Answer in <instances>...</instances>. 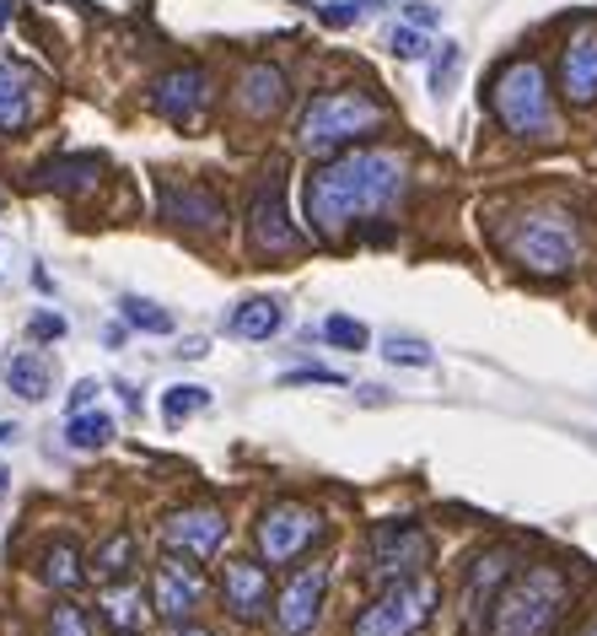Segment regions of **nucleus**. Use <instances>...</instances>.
<instances>
[{
	"instance_id": "f257e3e1",
	"label": "nucleus",
	"mask_w": 597,
	"mask_h": 636,
	"mask_svg": "<svg viewBox=\"0 0 597 636\" xmlns=\"http://www.w3.org/2000/svg\"><path fill=\"white\" fill-rule=\"evenodd\" d=\"M404 189H409V163L398 152H388V146L345 152L307 178V227L334 243L360 221L394 211Z\"/></svg>"
},
{
	"instance_id": "f03ea898",
	"label": "nucleus",
	"mask_w": 597,
	"mask_h": 636,
	"mask_svg": "<svg viewBox=\"0 0 597 636\" xmlns=\"http://www.w3.org/2000/svg\"><path fill=\"white\" fill-rule=\"evenodd\" d=\"M570 598V583L559 566H527L512 572V583L501 588L490 609V636H549Z\"/></svg>"
},
{
	"instance_id": "7ed1b4c3",
	"label": "nucleus",
	"mask_w": 597,
	"mask_h": 636,
	"mask_svg": "<svg viewBox=\"0 0 597 636\" xmlns=\"http://www.w3.org/2000/svg\"><path fill=\"white\" fill-rule=\"evenodd\" d=\"M490 108L501 129H512L517 140H555V103H549V76L538 60H512L495 86H490Z\"/></svg>"
},
{
	"instance_id": "20e7f679",
	"label": "nucleus",
	"mask_w": 597,
	"mask_h": 636,
	"mask_svg": "<svg viewBox=\"0 0 597 636\" xmlns=\"http://www.w3.org/2000/svg\"><path fill=\"white\" fill-rule=\"evenodd\" d=\"M383 119H388V108H383L371 92L339 86V92H323V97H313V103L302 108L296 140H302L307 152H339V146H350L360 135L383 129Z\"/></svg>"
},
{
	"instance_id": "39448f33",
	"label": "nucleus",
	"mask_w": 597,
	"mask_h": 636,
	"mask_svg": "<svg viewBox=\"0 0 597 636\" xmlns=\"http://www.w3.org/2000/svg\"><path fill=\"white\" fill-rule=\"evenodd\" d=\"M506 254L533 275H570L582 259V227L565 211H527L506 232Z\"/></svg>"
},
{
	"instance_id": "423d86ee",
	"label": "nucleus",
	"mask_w": 597,
	"mask_h": 636,
	"mask_svg": "<svg viewBox=\"0 0 597 636\" xmlns=\"http://www.w3.org/2000/svg\"><path fill=\"white\" fill-rule=\"evenodd\" d=\"M248 243H253V254L264 259L302 254V243H307V232L285 216V163L280 157L264 168L253 200H248Z\"/></svg>"
},
{
	"instance_id": "0eeeda50",
	"label": "nucleus",
	"mask_w": 597,
	"mask_h": 636,
	"mask_svg": "<svg viewBox=\"0 0 597 636\" xmlns=\"http://www.w3.org/2000/svg\"><path fill=\"white\" fill-rule=\"evenodd\" d=\"M431 561V534L415 523V518H388L371 529V545H366V577L377 588H394V583H409L420 577Z\"/></svg>"
},
{
	"instance_id": "6e6552de",
	"label": "nucleus",
	"mask_w": 597,
	"mask_h": 636,
	"mask_svg": "<svg viewBox=\"0 0 597 636\" xmlns=\"http://www.w3.org/2000/svg\"><path fill=\"white\" fill-rule=\"evenodd\" d=\"M437 604H441V588L431 583V577L394 583V588H383V594L360 609L350 636H415L426 621H431Z\"/></svg>"
},
{
	"instance_id": "1a4fd4ad",
	"label": "nucleus",
	"mask_w": 597,
	"mask_h": 636,
	"mask_svg": "<svg viewBox=\"0 0 597 636\" xmlns=\"http://www.w3.org/2000/svg\"><path fill=\"white\" fill-rule=\"evenodd\" d=\"M318 534H323V518L307 508V502H291V497H285V502H270V508L259 512V555H264L270 566L296 561Z\"/></svg>"
},
{
	"instance_id": "9d476101",
	"label": "nucleus",
	"mask_w": 597,
	"mask_h": 636,
	"mask_svg": "<svg viewBox=\"0 0 597 636\" xmlns=\"http://www.w3.org/2000/svg\"><path fill=\"white\" fill-rule=\"evenodd\" d=\"M151 609H157L167 626H184L189 615H195L199 604H205V577H199L195 561H184V555H161L157 566H151Z\"/></svg>"
},
{
	"instance_id": "9b49d317",
	"label": "nucleus",
	"mask_w": 597,
	"mask_h": 636,
	"mask_svg": "<svg viewBox=\"0 0 597 636\" xmlns=\"http://www.w3.org/2000/svg\"><path fill=\"white\" fill-rule=\"evenodd\" d=\"M517 572V551H506V545H495V551H484L469 561V577H463V598H458V609H463V632L479 636L484 632V609H495V598L506 588V577Z\"/></svg>"
},
{
	"instance_id": "f8f14e48",
	"label": "nucleus",
	"mask_w": 597,
	"mask_h": 636,
	"mask_svg": "<svg viewBox=\"0 0 597 636\" xmlns=\"http://www.w3.org/2000/svg\"><path fill=\"white\" fill-rule=\"evenodd\" d=\"M323 594H328V566H323V561L302 566V572H291L285 588L275 594V632L280 636H307L313 626H318Z\"/></svg>"
},
{
	"instance_id": "ddd939ff",
	"label": "nucleus",
	"mask_w": 597,
	"mask_h": 636,
	"mask_svg": "<svg viewBox=\"0 0 597 636\" xmlns=\"http://www.w3.org/2000/svg\"><path fill=\"white\" fill-rule=\"evenodd\" d=\"M151 108L167 125H199L210 108V76L205 65H172L167 76L151 82Z\"/></svg>"
},
{
	"instance_id": "4468645a",
	"label": "nucleus",
	"mask_w": 597,
	"mask_h": 636,
	"mask_svg": "<svg viewBox=\"0 0 597 636\" xmlns=\"http://www.w3.org/2000/svg\"><path fill=\"white\" fill-rule=\"evenodd\" d=\"M161 540H167V551H184L205 561V555L221 551V540H227V512L221 508H178L161 518Z\"/></svg>"
},
{
	"instance_id": "2eb2a0df",
	"label": "nucleus",
	"mask_w": 597,
	"mask_h": 636,
	"mask_svg": "<svg viewBox=\"0 0 597 636\" xmlns=\"http://www.w3.org/2000/svg\"><path fill=\"white\" fill-rule=\"evenodd\" d=\"M559 92L570 108H593L597 103V28L570 33V43L559 49Z\"/></svg>"
},
{
	"instance_id": "dca6fc26",
	"label": "nucleus",
	"mask_w": 597,
	"mask_h": 636,
	"mask_svg": "<svg viewBox=\"0 0 597 636\" xmlns=\"http://www.w3.org/2000/svg\"><path fill=\"white\" fill-rule=\"evenodd\" d=\"M39 108V71L0 54V135H22Z\"/></svg>"
},
{
	"instance_id": "f3484780",
	"label": "nucleus",
	"mask_w": 597,
	"mask_h": 636,
	"mask_svg": "<svg viewBox=\"0 0 597 636\" xmlns=\"http://www.w3.org/2000/svg\"><path fill=\"white\" fill-rule=\"evenodd\" d=\"M161 216L189 227V232H216L227 206L210 189H199V184H161Z\"/></svg>"
},
{
	"instance_id": "a211bd4d",
	"label": "nucleus",
	"mask_w": 597,
	"mask_h": 636,
	"mask_svg": "<svg viewBox=\"0 0 597 636\" xmlns=\"http://www.w3.org/2000/svg\"><path fill=\"white\" fill-rule=\"evenodd\" d=\"M221 594H227L238 621H259L264 604H270V566H259V561H227Z\"/></svg>"
},
{
	"instance_id": "6ab92c4d",
	"label": "nucleus",
	"mask_w": 597,
	"mask_h": 636,
	"mask_svg": "<svg viewBox=\"0 0 597 636\" xmlns=\"http://www.w3.org/2000/svg\"><path fill=\"white\" fill-rule=\"evenodd\" d=\"M285 97H291V86H285V71L280 65H248L238 82V108L248 119H275L280 108H285Z\"/></svg>"
},
{
	"instance_id": "aec40b11",
	"label": "nucleus",
	"mask_w": 597,
	"mask_h": 636,
	"mask_svg": "<svg viewBox=\"0 0 597 636\" xmlns=\"http://www.w3.org/2000/svg\"><path fill=\"white\" fill-rule=\"evenodd\" d=\"M146 604H151V594H140V583H103V621L114 626L119 636H135L140 626H146Z\"/></svg>"
},
{
	"instance_id": "412c9836",
	"label": "nucleus",
	"mask_w": 597,
	"mask_h": 636,
	"mask_svg": "<svg viewBox=\"0 0 597 636\" xmlns=\"http://www.w3.org/2000/svg\"><path fill=\"white\" fill-rule=\"evenodd\" d=\"M135 555H140V540H135L129 529H119V534H108V540L92 551L86 566H92V577H97V583H124V577L135 572Z\"/></svg>"
},
{
	"instance_id": "4be33fe9",
	"label": "nucleus",
	"mask_w": 597,
	"mask_h": 636,
	"mask_svg": "<svg viewBox=\"0 0 597 636\" xmlns=\"http://www.w3.org/2000/svg\"><path fill=\"white\" fill-rule=\"evenodd\" d=\"M238 340H270V335H280L285 330V302L280 298H248L232 313V324H227Z\"/></svg>"
},
{
	"instance_id": "5701e85b",
	"label": "nucleus",
	"mask_w": 597,
	"mask_h": 636,
	"mask_svg": "<svg viewBox=\"0 0 597 636\" xmlns=\"http://www.w3.org/2000/svg\"><path fill=\"white\" fill-rule=\"evenodd\" d=\"M6 383L22 394V399H49V388H54V367H49V356L39 351H17L11 362H6Z\"/></svg>"
},
{
	"instance_id": "b1692460",
	"label": "nucleus",
	"mask_w": 597,
	"mask_h": 636,
	"mask_svg": "<svg viewBox=\"0 0 597 636\" xmlns=\"http://www.w3.org/2000/svg\"><path fill=\"white\" fill-rule=\"evenodd\" d=\"M86 577H92V566H81V551L71 545V540H54V545L43 551V583H49V588L76 594Z\"/></svg>"
},
{
	"instance_id": "393cba45",
	"label": "nucleus",
	"mask_w": 597,
	"mask_h": 636,
	"mask_svg": "<svg viewBox=\"0 0 597 636\" xmlns=\"http://www.w3.org/2000/svg\"><path fill=\"white\" fill-rule=\"evenodd\" d=\"M103 178V157H60V163H49L43 168V189H60V195H81V189H92Z\"/></svg>"
},
{
	"instance_id": "a878e982",
	"label": "nucleus",
	"mask_w": 597,
	"mask_h": 636,
	"mask_svg": "<svg viewBox=\"0 0 597 636\" xmlns=\"http://www.w3.org/2000/svg\"><path fill=\"white\" fill-rule=\"evenodd\" d=\"M65 442H71L76 453L108 448V442H114V416H108V410H76V416L65 421Z\"/></svg>"
},
{
	"instance_id": "bb28decb",
	"label": "nucleus",
	"mask_w": 597,
	"mask_h": 636,
	"mask_svg": "<svg viewBox=\"0 0 597 636\" xmlns=\"http://www.w3.org/2000/svg\"><path fill=\"white\" fill-rule=\"evenodd\" d=\"M119 313H124V324H129V330H140V335H172V313H167V307H157V302L124 298Z\"/></svg>"
},
{
	"instance_id": "cd10ccee",
	"label": "nucleus",
	"mask_w": 597,
	"mask_h": 636,
	"mask_svg": "<svg viewBox=\"0 0 597 636\" xmlns=\"http://www.w3.org/2000/svg\"><path fill=\"white\" fill-rule=\"evenodd\" d=\"M323 340H328L334 351H366V345H371V330H366L360 319H350V313H334V319L323 324Z\"/></svg>"
},
{
	"instance_id": "c85d7f7f",
	"label": "nucleus",
	"mask_w": 597,
	"mask_h": 636,
	"mask_svg": "<svg viewBox=\"0 0 597 636\" xmlns=\"http://www.w3.org/2000/svg\"><path fill=\"white\" fill-rule=\"evenodd\" d=\"M210 405V394L205 388H195V383H184V388H167V399H161V416H167V426L189 421V416H199Z\"/></svg>"
},
{
	"instance_id": "c756f323",
	"label": "nucleus",
	"mask_w": 597,
	"mask_h": 636,
	"mask_svg": "<svg viewBox=\"0 0 597 636\" xmlns=\"http://www.w3.org/2000/svg\"><path fill=\"white\" fill-rule=\"evenodd\" d=\"M49 636H92V621H86V609L81 604H54L49 609Z\"/></svg>"
},
{
	"instance_id": "7c9ffc66",
	"label": "nucleus",
	"mask_w": 597,
	"mask_h": 636,
	"mask_svg": "<svg viewBox=\"0 0 597 636\" xmlns=\"http://www.w3.org/2000/svg\"><path fill=\"white\" fill-rule=\"evenodd\" d=\"M383 356H388L394 367H431V362H437L431 345H420V340H398V335L383 345Z\"/></svg>"
},
{
	"instance_id": "2f4dec72",
	"label": "nucleus",
	"mask_w": 597,
	"mask_h": 636,
	"mask_svg": "<svg viewBox=\"0 0 597 636\" xmlns=\"http://www.w3.org/2000/svg\"><path fill=\"white\" fill-rule=\"evenodd\" d=\"M394 54L398 60H426V33H420V28H415V22H409V28H394Z\"/></svg>"
},
{
	"instance_id": "473e14b6",
	"label": "nucleus",
	"mask_w": 597,
	"mask_h": 636,
	"mask_svg": "<svg viewBox=\"0 0 597 636\" xmlns=\"http://www.w3.org/2000/svg\"><path fill=\"white\" fill-rule=\"evenodd\" d=\"M285 388H302V383H323V388H345L339 373H328V367H296V373H285Z\"/></svg>"
},
{
	"instance_id": "72a5a7b5",
	"label": "nucleus",
	"mask_w": 597,
	"mask_h": 636,
	"mask_svg": "<svg viewBox=\"0 0 597 636\" xmlns=\"http://www.w3.org/2000/svg\"><path fill=\"white\" fill-rule=\"evenodd\" d=\"M458 60H463V54H458V43H441V54H437V60H431V86H437V92H441V86H447V82H452V71H458Z\"/></svg>"
},
{
	"instance_id": "f704fd0d",
	"label": "nucleus",
	"mask_w": 597,
	"mask_h": 636,
	"mask_svg": "<svg viewBox=\"0 0 597 636\" xmlns=\"http://www.w3.org/2000/svg\"><path fill=\"white\" fill-rule=\"evenodd\" d=\"M28 330H33V340H60L65 335V319H60V313H39Z\"/></svg>"
},
{
	"instance_id": "c9c22d12",
	"label": "nucleus",
	"mask_w": 597,
	"mask_h": 636,
	"mask_svg": "<svg viewBox=\"0 0 597 636\" xmlns=\"http://www.w3.org/2000/svg\"><path fill=\"white\" fill-rule=\"evenodd\" d=\"M92 399H97V383L81 378L76 388H71V416H76V410H92Z\"/></svg>"
},
{
	"instance_id": "e433bc0d",
	"label": "nucleus",
	"mask_w": 597,
	"mask_h": 636,
	"mask_svg": "<svg viewBox=\"0 0 597 636\" xmlns=\"http://www.w3.org/2000/svg\"><path fill=\"white\" fill-rule=\"evenodd\" d=\"M409 22H415V28H431L437 11H431V6H409Z\"/></svg>"
},
{
	"instance_id": "4c0bfd02",
	"label": "nucleus",
	"mask_w": 597,
	"mask_h": 636,
	"mask_svg": "<svg viewBox=\"0 0 597 636\" xmlns=\"http://www.w3.org/2000/svg\"><path fill=\"white\" fill-rule=\"evenodd\" d=\"M172 636H210V632H205V626H189V621H184V626H172Z\"/></svg>"
},
{
	"instance_id": "58836bf2",
	"label": "nucleus",
	"mask_w": 597,
	"mask_h": 636,
	"mask_svg": "<svg viewBox=\"0 0 597 636\" xmlns=\"http://www.w3.org/2000/svg\"><path fill=\"white\" fill-rule=\"evenodd\" d=\"M11 437H17V426H11V421H0V442H11Z\"/></svg>"
},
{
	"instance_id": "ea45409f",
	"label": "nucleus",
	"mask_w": 597,
	"mask_h": 636,
	"mask_svg": "<svg viewBox=\"0 0 597 636\" xmlns=\"http://www.w3.org/2000/svg\"><path fill=\"white\" fill-rule=\"evenodd\" d=\"M6 486H11V469L0 465V497H6Z\"/></svg>"
},
{
	"instance_id": "a19ab883",
	"label": "nucleus",
	"mask_w": 597,
	"mask_h": 636,
	"mask_svg": "<svg viewBox=\"0 0 597 636\" xmlns=\"http://www.w3.org/2000/svg\"><path fill=\"white\" fill-rule=\"evenodd\" d=\"M6 22H11V6H6V0H0V28H6Z\"/></svg>"
},
{
	"instance_id": "79ce46f5",
	"label": "nucleus",
	"mask_w": 597,
	"mask_h": 636,
	"mask_svg": "<svg viewBox=\"0 0 597 636\" xmlns=\"http://www.w3.org/2000/svg\"><path fill=\"white\" fill-rule=\"evenodd\" d=\"M582 636H597V621H593V626H587V632H582Z\"/></svg>"
}]
</instances>
